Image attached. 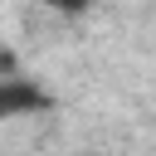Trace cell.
Here are the masks:
<instances>
[{
	"instance_id": "obj_1",
	"label": "cell",
	"mask_w": 156,
	"mask_h": 156,
	"mask_svg": "<svg viewBox=\"0 0 156 156\" xmlns=\"http://www.w3.org/2000/svg\"><path fill=\"white\" fill-rule=\"evenodd\" d=\"M54 98L39 88V83H29V78H20V73H10V78H0V117H24V112H44Z\"/></svg>"
},
{
	"instance_id": "obj_2",
	"label": "cell",
	"mask_w": 156,
	"mask_h": 156,
	"mask_svg": "<svg viewBox=\"0 0 156 156\" xmlns=\"http://www.w3.org/2000/svg\"><path fill=\"white\" fill-rule=\"evenodd\" d=\"M44 5H49L54 15H83V10L93 5V0H44Z\"/></svg>"
}]
</instances>
